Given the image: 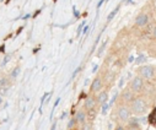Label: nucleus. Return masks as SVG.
Masks as SVG:
<instances>
[{
    "label": "nucleus",
    "mask_w": 156,
    "mask_h": 130,
    "mask_svg": "<svg viewBox=\"0 0 156 130\" xmlns=\"http://www.w3.org/2000/svg\"><path fill=\"white\" fill-rule=\"evenodd\" d=\"M130 111L134 113V114H144L147 109V103H146V100L141 98V97H138V98H134L132 102H130Z\"/></svg>",
    "instance_id": "f257e3e1"
},
{
    "label": "nucleus",
    "mask_w": 156,
    "mask_h": 130,
    "mask_svg": "<svg viewBox=\"0 0 156 130\" xmlns=\"http://www.w3.org/2000/svg\"><path fill=\"white\" fill-rule=\"evenodd\" d=\"M156 68L152 65H145L139 69V76H141L145 80H152L156 75Z\"/></svg>",
    "instance_id": "f03ea898"
},
{
    "label": "nucleus",
    "mask_w": 156,
    "mask_h": 130,
    "mask_svg": "<svg viewBox=\"0 0 156 130\" xmlns=\"http://www.w3.org/2000/svg\"><path fill=\"white\" fill-rule=\"evenodd\" d=\"M149 23H150V16H149L146 12H144V11H141V12L136 16V19H135V26H136V27L144 28V27L149 26Z\"/></svg>",
    "instance_id": "7ed1b4c3"
},
{
    "label": "nucleus",
    "mask_w": 156,
    "mask_h": 130,
    "mask_svg": "<svg viewBox=\"0 0 156 130\" xmlns=\"http://www.w3.org/2000/svg\"><path fill=\"white\" fill-rule=\"evenodd\" d=\"M130 89L134 91V93H139L144 90V79L141 76H136L133 79L130 83Z\"/></svg>",
    "instance_id": "20e7f679"
},
{
    "label": "nucleus",
    "mask_w": 156,
    "mask_h": 130,
    "mask_svg": "<svg viewBox=\"0 0 156 130\" xmlns=\"http://www.w3.org/2000/svg\"><path fill=\"white\" fill-rule=\"evenodd\" d=\"M130 113L132 111L126 107V106H122L119 109H118V118L122 120V121H128L130 119Z\"/></svg>",
    "instance_id": "39448f33"
},
{
    "label": "nucleus",
    "mask_w": 156,
    "mask_h": 130,
    "mask_svg": "<svg viewBox=\"0 0 156 130\" xmlns=\"http://www.w3.org/2000/svg\"><path fill=\"white\" fill-rule=\"evenodd\" d=\"M122 100L124 102H132L134 100V91L132 89H127L122 93Z\"/></svg>",
    "instance_id": "423d86ee"
},
{
    "label": "nucleus",
    "mask_w": 156,
    "mask_h": 130,
    "mask_svg": "<svg viewBox=\"0 0 156 130\" xmlns=\"http://www.w3.org/2000/svg\"><path fill=\"white\" fill-rule=\"evenodd\" d=\"M101 87H102V80L100 77L95 79L94 82H92V85H91V91L92 92H97L98 90H101Z\"/></svg>",
    "instance_id": "0eeeda50"
},
{
    "label": "nucleus",
    "mask_w": 156,
    "mask_h": 130,
    "mask_svg": "<svg viewBox=\"0 0 156 130\" xmlns=\"http://www.w3.org/2000/svg\"><path fill=\"white\" fill-rule=\"evenodd\" d=\"M107 100H108L107 92H101V93L98 95V103H100V104H106Z\"/></svg>",
    "instance_id": "6e6552de"
},
{
    "label": "nucleus",
    "mask_w": 156,
    "mask_h": 130,
    "mask_svg": "<svg viewBox=\"0 0 156 130\" xmlns=\"http://www.w3.org/2000/svg\"><path fill=\"white\" fill-rule=\"evenodd\" d=\"M149 123L152 124L154 126H156V108H154V111L149 115Z\"/></svg>",
    "instance_id": "1a4fd4ad"
},
{
    "label": "nucleus",
    "mask_w": 156,
    "mask_h": 130,
    "mask_svg": "<svg viewBox=\"0 0 156 130\" xmlns=\"http://www.w3.org/2000/svg\"><path fill=\"white\" fill-rule=\"evenodd\" d=\"M85 119H86V114H85L84 112H79V113L76 114V118H75V120H76L77 123H84Z\"/></svg>",
    "instance_id": "9d476101"
},
{
    "label": "nucleus",
    "mask_w": 156,
    "mask_h": 130,
    "mask_svg": "<svg viewBox=\"0 0 156 130\" xmlns=\"http://www.w3.org/2000/svg\"><path fill=\"white\" fill-rule=\"evenodd\" d=\"M95 104H96V102H95L94 98H87L86 102H85V107H86L87 109H94Z\"/></svg>",
    "instance_id": "9b49d317"
},
{
    "label": "nucleus",
    "mask_w": 156,
    "mask_h": 130,
    "mask_svg": "<svg viewBox=\"0 0 156 130\" xmlns=\"http://www.w3.org/2000/svg\"><path fill=\"white\" fill-rule=\"evenodd\" d=\"M19 72H20V68H15L14 71L11 72V77H12V79H16L17 75H19Z\"/></svg>",
    "instance_id": "f8f14e48"
},
{
    "label": "nucleus",
    "mask_w": 156,
    "mask_h": 130,
    "mask_svg": "<svg viewBox=\"0 0 156 130\" xmlns=\"http://www.w3.org/2000/svg\"><path fill=\"white\" fill-rule=\"evenodd\" d=\"M130 126H133V128H139V124H138V120L135 119V118H133L132 120H130V124H129Z\"/></svg>",
    "instance_id": "ddd939ff"
},
{
    "label": "nucleus",
    "mask_w": 156,
    "mask_h": 130,
    "mask_svg": "<svg viewBox=\"0 0 156 130\" xmlns=\"http://www.w3.org/2000/svg\"><path fill=\"white\" fill-rule=\"evenodd\" d=\"M115 12H117V9H115V10H113V11H112V12L109 14V16H108V21H111V20H112V19L114 17V15H115Z\"/></svg>",
    "instance_id": "4468645a"
},
{
    "label": "nucleus",
    "mask_w": 156,
    "mask_h": 130,
    "mask_svg": "<svg viewBox=\"0 0 156 130\" xmlns=\"http://www.w3.org/2000/svg\"><path fill=\"white\" fill-rule=\"evenodd\" d=\"M0 103H2V97H0Z\"/></svg>",
    "instance_id": "2eb2a0df"
}]
</instances>
